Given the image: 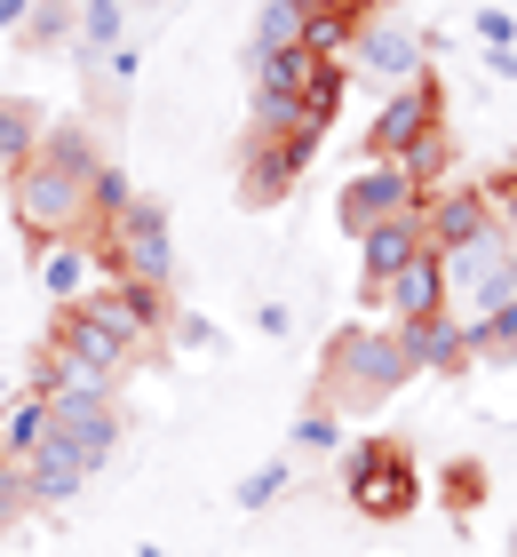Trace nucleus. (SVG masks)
I'll return each mask as SVG.
<instances>
[{
	"instance_id": "6e6552de",
	"label": "nucleus",
	"mask_w": 517,
	"mask_h": 557,
	"mask_svg": "<svg viewBox=\"0 0 517 557\" xmlns=\"http://www.w3.org/2000/svg\"><path fill=\"white\" fill-rule=\"evenodd\" d=\"M422 57H430V40L414 33V24H398V16L374 9L367 24H358L343 72H358V81H382V88H406V81H422Z\"/></svg>"
},
{
	"instance_id": "f03ea898",
	"label": "nucleus",
	"mask_w": 517,
	"mask_h": 557,
	"mask_svg": "<svg viewBox=\"0 0 517 557\" xmlns=\"http://www.w3.org/2000/svg\"><path fill=\"white\" fill-rule=\"evenodd\" d=\"M414 383V359L398 343V326H343V335L327 343V367H319V407L334 414H374L382 398H398Z\"/></svg>"
},
{
	"instance_id": "39448f33",
	"label": "nucleus",
	"mask_w": 517,
	"mask_h": 557,
	"mask_svg": "<svg viewBox=\"0 0 517 557\" xmlns=\"http://www.w3.org/2000/svg\"><path fill=\"white\" fill-rule=\"evenodd\" d=\"M343 494H350V510L358 518H406L414 502H422V478H414V454L398 438H374V446H358L343 454Z\"/></svg>"
},
{
	"instance_id": "6ab92c4d",
	"label": "nucleus",
	"mask_w": 517,
	"mask_h": 557,
	"mask_svg": "<svg viewBox=\"0 0 517 557\" xmlns=\"http://www.w3.org/2000/svg\"><path fill=\"white\" fill-rule=\"evenodd\" d=\"M72 40H81V57H112L127 40V0H81V16H72Z\"/></svg>"
},
{
	"instance_id": "20e7f679",
	"label": "nucleus",
	"mask_w": 517,
	"mask_h": 557,
	"mask_svg": "<svg viewBox=\"0 0 517 557\" xmlns=\"http://www.w3.org/2000/svg\"><path fill=\"white\" fill-rule=\"evenodd\" d=\"M446 263V302H461L470 319H485V311H502V302H517V239L502 232H478L470 247H454V256H438ZM461 319V326H470Z\"/></svg>"
},
{
	"instance_id": "9b49d317",
	"label": "nucleus",
	"mask_w": 517,
	"mask_h": 557,
	"mask_svg": "<svg viewBox=\"0 0 517 557\" xmlns=\"http://www.w3.org/2000/svg\"><path fill=\"white\" fill-rule=\"evenodd\" d=\"M16 478H24V494H33V510H48V502H72V494H81L88 478H96V462L64 438V430H48V438L16 462Z\"/></svg>"
},
{
	"instance_id": "b1692460",
	"label": "nucleus",
	"mask_w": 517,
	"mask_h": 557,
	"mask_svg": "<svg viewBox=\"0 0 517 557\" xmlns=\"http://www.w3.org/2000/svg\"><path fill=\"white\" fill-rule=\"evenodd\" d=\"M287 478H295V462H287V454H271L263 470H247V478H239V510H247V518H255V510H271V502L287 494Z\"/></svg>"
},
{
	"instance_id": "423d86ee",
	"label": "nucleus",
	"mask_w": 517,
	"mask_h": 557,
	"mask_svg": "<svg viewBox=\"0 0 517 557\" xmlns=\"http://www.w3.org/2000/svg\"><path fill=\"white\" fill-rule=\"evenodd\" d=\"M446 128V96H438V81L422 72V81H406V88H391L374 104V120H367V160H406L422 136H438Z\"/></svg>"
},
{
	"instance_id": "7ed1b4c3",
	"label": "nucleus",
	"mask_w": 517,
	"mask_h": 557,
	"mask_svg": "<svg viewBox=\"0 0 517 557\" xmlns=\"http://www.w3.org/2000/svg\"><path fill=\"white\" fill-rule=\"evenodd\" d=\"M103 278H136V287H168L175 278V232H168V208L144 191H127L120 215H103Z\"/></svg>"
},
{
	"instance_id": "f3484780",
	"label": "nucleus",
	"mask_w": 517,
	"mask_h": 557,
	"mask_svg": "<svg viewBox=\"0 0 517 557\" xmlns=\"http://www.w3.org/2000/svg\"><path fill=\"white\" fill-rule=\"evenodd\" d=\"M48 438V391L33 383V391H16L9 407H0V462H24Z\"/></svg>"
},
{
	"instance_id": "5701e85b",
	"label": "nucleus",
	"mask_w": 517,
	"mask_h": 557,
	"mask_svg": "<svg viewBox=\"0 0 517 557\" xmlns=\"http://www.w3.org/2000/svg\"><path fill=\"white\" fill-rule=\"evenodd\" d=\"M72 16H81V9H72V0H33V16H24V48H64L72 40Z\"/></svg>"
},
{
	"instance_id": "2eb2a0df",
	"label": "nucleus",
	"mask_w": 517,
	"mask_h": 557,
	"mask_svg": "<svg viewBox=\"0 0 517 557\" xmlns=\"http://www.w3.org/2000/svg\"><path fill=\"white\" fill-rule=\"evenodd\" d=\"M398 343H406L414 374H422V367L454 374L461 359H470V343H461V319H454V311H438V319H414V326H398Z\"/></svg>"
},
{
	"instance_id": "4468645a",
	"label": "nucleus",
	"mask_w": 517,
	"mask_h": 557,
	"mask_svg": "<svg viewBox=\"0 0 517 557\" xmlns=\"http://www.w3.org/2000/svg\"><path fill=\"white\" fill-rule=\"evenodd\" d=\"M478 232H494L485 191H438V199H422V239H430V256H454V247H470Z\"/></svg>"
},
{
	"instance_id": "a211bd4d",
	"label": "nucleus",
	"mask_w": 517,
	"mask_h": 557,
	"mask_svg": "<svg viewBox=\"0 0 517 557\" xmlns=\"http://www.w3.org/2000/svg\"><path fill=\"white\" fill-rule=\"evenodd\" d=\"M327 57H310V48H279V57H247L255 72V96H287V104H303V88L319 81Z\"/></svg>"
},
{
	"instance_id": "c756f323",
	"label": "nucleus",
	"mask_w": 517,
	"mask_h": 557,
	"mask_svg": "<svg viewBox=\"0 0 517 557\" xmlns=\"http://www.w3.org/2000/svg\"><path fill=\"white\" fill-rule=\"evenodd\" d=\"M485 208H494V223H509V239H517V168L502 175L494 191H485Z\"/></svg>"
},
{
	"instance_id": "9d476101",
	"label": "nucleus",
	"mask_w": 517,
	"mask_h": 557,
	"mask_svg": "<svg viewBox=\"0 0 517 557\" xmlns=\"http://www.w3.org/2000/svg\"><path fill=\"white\" fill-rule=\"evenodd\" d=\"M319 160V136H279V144H255L247 136V160H239V199L247 208H271V199L295 191V175Z\"/></svg>"
},
{
	"instance_id": "a878e982",
	"label": "nucleus",
	"mask_w": 517,
	"mask_h": 557,
	"mask_svg": "<svg viewBox=\"0 0 517 557\" xmlns=\"http://www.w3.org/2000/svg\"><path fill=\"white\" fill-rule=\"evenodd\" d=\"M446 160H454V151H446V128H438V136H422V144H414V151H406V160H398V168L414 175V191H422V184H430V175H446Z\"/></svg>"
},
{
	"instance_id": "473e14b6",
	"label": "nucleus",
	"mask_w": 517,
	"mask_h": 557,
	"mask_svg": "<svg viewBox=\"0 0 517 557\" xmlns=\"http://www.w3.org/2000/svg\"><path fill=\"white\" fill-rule=\"evenodd\" d=\"M24 16H33V0H0V33H24Z\"/></svg>"
},
{
	"instance_id": "412c9836",
	"label": "nucleus",
	"mask_w": 517,
	"mask_h": 557,
	"mask_svg": "<svg viewBox=\"0 0 517 557\" xmlns=\"http://www.w3.org/2000/svg\"><path fill=\"white\" fill-rule=\"evenodd\" d=\"M279 48H303V0H263V16H255L247 57H279Z\"/></svg>"
},
{
	"instance_id": "dca6fc26",
	"label": "nucleus",
	"mask_w": 517,
	"mask_h": 557,
	"mask_svg": "<svg viewBox=\"0 0 517 557\" xmlns=\"http://www.w3.org/2000/svg\"><path fill=\"white\" fill-rule=\"evenodd\" d=\"M96 271H103V263L88 256L81 239H48V247H40V287H48V302H57V311H72V302L88 295Z\"/></svg>"
},
{
	"instance_id": "393cba45",
	"label": "nucleus",
	"mask_w": 517,
	"mask_h": 557,
	"mask_svg": "<svg viewBox=\"0 0 517 557\" xmlns=\"http://www.w3.org/2000/svg\"><path fill=\"white\" fill-rule=\"evenodd\" d=\"M334 446H343V414L310 398V407L295 414V454H334Z\"/></svg>"
},
{
	"instance_id": "c85d7f7f",
	"label": "nucleus",
	"mask_w": 517,
	"mask_h": 557,
	"mask_svg": "<svg viewBox=\"0 0 517 557\" xmlns=\"http://www.w3.org/2000/svg\"><path fill=\"white\" fill-rule=\"evenodd\" d=\"M478 40H485V48H517V24H509V9H478Z\"/></svg>"
},
{
	"instance_id": "1a4fd4ad",
	"label": "nucleus",
	"mask_w": 517,
	"mask_h": 557,
	"mask_svg": "<svg viewBox=\"0 0 517 557\" xmlns=\"http://www.w3.org/2000/svg\"><path fill=\"white\" fill-rule=\"evenodd\" d=\"M48 430H64V438L103 470L120 454V398L112 391H48Z\"/></svg>"
},
{
	"instance_id": "bb28decb",
	"label": "nucleus",
	"mask_w": 517,
	"mask_h": 557,
	"mask_svg": "<svg viewBox=\"0 0 517 557\" xmlns=\"http://www.w3.org/2000/svg\"><path fill=\"white\" fill-rule=\"evenodd\" d=\"M168 335L184 343V350H216V343H223V335H216V319H199V311H175V319H168Z\"/></svg>"
},
{
	"instance_id": "aec40b11",
	"label": "nucleus",
	"mask_w": 517,
	"mask_h": 557,
	"mask_svg": "<svg viewBox=\"0 0 517 557\" xmlns=\"http://www.w3.org/2000/svg\"><path fill=\"white\" fill-rule=\"evenodd\" d=\"M461 343H470V359H485V367H509V359H517V302H502V311L470 319V326H461Z\"/></svg>"
},
{
	"instance_id": "7c9ffc66",
	"label": "nucleus",
	"mask_w": 517,
	"mask_h": 557,
	"mask_svg": "<svg viewBox=\"0 0 517 557\" xmlns=\"http://www.w3.org/2000/svg\"><path fill=\"white\" fill-rule=\"evenodd\" d=\"M255 335H295V311H287V302H263V311H255Z\"/></svg>"
},
{
	"instance_id": "4be33fe9",
	"label": "nucleus",
	"mask_w": 517,
	"mask_h": 557,
	"mask_svg": "<svg viewBox=\"0 0 517 557\" xmlns=\"http://www.w3.org/2000/svg\"><path fill=\"white\" fill-rule=\"evenodd\" d=\"M40 144V120L33 104H16V96H0V175H16L24 168V151Z\"/></svg>"
},
{
	"instance_id": "ddd939ff",
	"label": "nucleus",
	"mask_w": 517,
	"mask_h": 557,
	"mask_svg": "<svg viewBox=\"0 0 517 557\" xmlns=\"http://www.w3.org/2000/svg\"><path fill=\"white\" fill-rule=\"evenodd\" d=\"M422 215H391V223H374V232H358V295H382V278H398L414 256H422Z\"/></svg>"
},
{
	"instance_id": "2f4dec72",
	"label": "nucleus",
	"mask_w": 517,
	"mask_h": 557,
	"mask_svg": "<svg viewBox=\"0 0 517 557\" xmlns=\"http://www.w3.org/2000/svg\"><path fill=\"white\" fill-rule=\"evenodd\" d=\"M446 494L461 502V510H470V502H478V470H454V478H446Z\"/></svg>"
},
{
	"instance_id": "f8f14e48",
	"label": "nucleus",
	"mask_w": 517,
	"mask_h": 557,
	"mask_svg": "<svg viewBox=\"0 0 517 557\" xmlns=\"http://www.w3.org/2000/svg\"><path fill=\"white\" fill-rule=\"evenodd\" d=\"M367 311H382L391 326H414V319H438V311H446V263H438L430 247H422V256H414V263H406L398 278H382V295L367 302Z\"/></svg>"
},
{
	"instance_id": "0eeeda50",
	"label": "nucleus",
	"mask_w": 517,
	"mask_h": 557,
	"mask_svg": "<svg viewBox=\"0 0 517 557\" xmlns=\"http://www.w3.org/2000/svg\"><path fill=\"white\" fill-rule=\"evenodd\" d=\"M422 199L430 191H414V175L398 160H367L343 191H334V223L358 239V232H374V223H391V215H422Z\"/></svg>"
},
{
	"instance_id": "cd10ccee",
	"label": "nucleus",
	"mask_w": 517,
	"mask_h": 557,
	"mask_svg": "<svg viewBox=\"0 0 517 557\" xmlns=\"http://www.w3.org/2000/svg\"><path fill=\"white\" fill-rule=\"evenodd\" d=\"M120 208H127V175L103 160V175H96V215H120Z\"/></svg>"
},
{
	"instance_id": "f257e3e1",
	"label": "nucleus",
	"mask_w": 517,
	"mask_h": 557,
	"mask_svg": "<svg viewBox=\"0 0 517 557\" xmlns=\"http://www.w3.org/2000/svg\"><path fill=\"white\" fill-rule=\"evenodd\" d=\"M96 175H103V151L81 120L64 128H40V144L24 151V168L9 175V208L24 223V239H72L96 223Z\"/></svg>"
},
{
	"instance_id": "72a5a7b5",
	"label": "nucleus",
	"mask_w": 517,
	"mask_h": 557,
	"mask_svg": "<svg viewBox=\"0 0 517 557\" xmlns=\"http://www.w3.org/2000/svg\"><path fill=\"white\" fill-rule=\"evenodd\" d=\"M367 9H382V0H367Z\"/></svg>"
}]
</instances>
